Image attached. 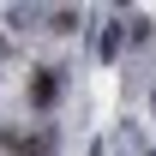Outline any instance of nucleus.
<instances>
[{"label": "nucleus", "instance_id": "obj_2", "mask_svg": "<svg viewBox=\"0 0 156 156\" xmlns=\"http://www.w3.org/2000/svg\"><path fill=\"white\" fill-rule=\"evenodd\" d=\"M6 150H12V156H54V138H48V132H36V138L6 132Z\"/></svg>", "mask_w": 156, "mask_h": 156}, {"label": "nucleus", "instance_id": "obj_3", "mask_svg": "<svg viewBox=\"0 0 156 156\" xmlns=\"http://www.w3.org/2000/svg\"><path fill=\"white\" fill-rule=\"evenodd\" d=\"M48 30H54V36H72V30H78V12H72V6H60V12H54V24H48Z\"/></svg>", "mask_w": 156, "mask_h": 156}, {"label": "nucleus", "instance_id": "obj_1", "mask_svg": "<svg viewBox=\"0 0 156 156\" xmlns=\"http://www.w3.org/2000/svg\"><path fill=\"white\" fill-rule=\"evenodd\" d=\"M30 102L36 108H54L60 102V66H36L30 72Z\"/></svg>", "mask_w": 156, "mask_h": 156}, {"label": "nucleus", "instance_id": "obj_4", "mask_svg": "<svg viewBox=\"0 0 156 156\" xmlns=\"http://www.w3.org/2000/svg\"><path fill=\"white\" fill-rule=\"evenodd\" d=\"M120 42H126V30H120V24H108V30H102V60H114Z\"/></svg>", "mask_w": 156, "mask_h": 156}]
</instances>
